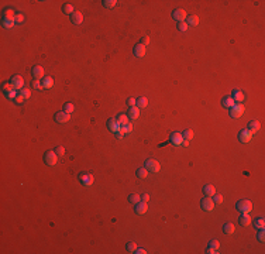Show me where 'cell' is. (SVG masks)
Returning a JSON list of instances; mask_svg holds the SVG:
<instances>
[{"label":"cell","instance_id":"cell-17","mask_svg":"<svg viewBox=\"0 0 265 254\" xmlns=\"http://www.w3.org/2000/svg\"><path fill=\"white\" fill-rule=\"evenodd\" d=\"M127 116H129V119H131V120H136V119H138V116H140V109H138L137 106L130 107Z\"/></svg>","mask_w":265,"mask_h":254},{"label":"cell","instance_id":"cell-31","mask_svg":"<svg viewBox=\"0 0 265 254\" xmlns=\"http://www.w3.org/2000/svg\"><path fill=\"white\" fill-rule=\"evenodd\" d=\"M129 202L137 205L138 202H141V196L140 195H136V193H131V195L129 196Z\"/></svg>","mask_w":265,"mask_h":254},{"label":"cell","instance_id":"cell-30","mask_svg":"<svg viewBox=\"0 0 265 254\" xmlns=\"http://www.w3.org/2000/svg\"><path fill=\"white\" fill-rule=\"evenodd\" d=\"M3 17H6V19H13L14 20L16 17V13L13 9H6V10L3 11Z\"/></svg>","mask_w":265,"mask_h":254},{"label":"cell","instance_id":"cell-24","mask_svg":"<svg viewBox=\"0 0 265 254\" xmlns=\"http://www.w3.org/2000/svg\"><path fill=\"white\" fill-rule=\"evenodd\" d=\"M52 85H54V81H52V78L49 76H45L42 78V82H41V86L44 89H48V88H51Z\"/></svg>","mask_w":265,"mask_h":254},{"label":"cell","instance_id":"cell-9","mask_svg":"<svg viewBox=\"0 0 265 254\" xmlns=\"http://www.w3.org/2000/svg\"><path fill=\"white\" fill-rule=\"evenodd\" d=\"M169 141L173 144V145H182V141H183V137H182V133L179 131H173L172 134L169 136Z\"/></svg>","mask_w":265,"mask_h":254},{"label":"cell","instance_id":"cell-37","mask_svg":"<svg viewBox=\"0 0 265 254\" xmlns=\"http://www.w3.org/2000/svg\"><path fill=\"white\" fill-rule=\"evenodd\" d=\"M137 248V244L134 243V241H130V243H127V246H125V250L129 251V253H134Z\"/></svg>","mask_w":265,"mask_h":254},{"label":"cell","instance_id":"cell-33","mask_svg":"<svg viewBox=\"0 0 265 254\" xmlns=\"http://www.w3.org/2000/svg\"><path fill=\"white\" fill-rule=\"evenodd\" d=\"M117 120H118V123L122 126H124V124H127L129 123V116L127 114H118V117H117Z\"/></svg>","mask_w":265,"mask_h":254},{"label":"cell","instance_id":"cell-45","mask_svg":"<svg viewBox=\"0 0 265 254\" xmlns=\"http://www.w3.org/2000/svg\"><path fill=\"white\" fill-rule=\"evenodd\" d=\"M127 105H129L130 107L137 106V99H134V98H129V99H127Z\"/></svg>","mask_w":265,"mask_h":254},{"label":"cell","instance_id":"cell-3","mask_svg":"<svg viewBox=\"0 0 265 254\" xmlns=\"http://www.w3.org/2000/svg\"><path fill=\"white\" fill-rule=\"evenodd\" d=\"M79 181H81L82 185H85V186H90V185H93V182H95V178H93L92 174L89 172H83L79 175Z\"/></svg>","mask_w":265,"mask_h":254},{"label":"cell","instance_id":"cell-42","mask_svg":"<svg viewBox=\"0 0 265 254\" xmlns=\"http://www.w3.org/2000/svg\"><path fill=\"white\" fill-rule=\"evenodd\" d=\"M54 151L56 153V155H58V157H64V155H65V148L61 147V145H58V147H56Z\"/></svg>","mask_w":265,"mask_h":254},{"label":"cell","instance_id":"cell-53","mask_svg":"<svg viewBox=\"0 0 265 254\" xmlns=\"http://www.w3.org/2000/svg\"><path fill=\"white\" fill-rule=\"evenodd\" d=\"M205 253H207V254H216V253H217V250H214V248H212V247H207Z\"/></svg>","mask_w":265,"mask_h":254},{"label":"cell","instance_id":"cell-55","mask_svg":"<svg viewBox=\"0 0 265 254\" xmlns=\"http://www.w3.org/2000/svg\"><path fill=\"white\" fill-rule=\"evenodd\" d=\"M134 253H136V254H145L147 251L144 250V248H136V251H134Z\"/></svg>","mask_w":265,"mask_h":254},{"label":"cell","instance_id":"cell-21","mask_svg":"<svg viewBox=\"0 0 265 254\" xmlns=\"http://www.w3.org/2000/svg\"><path fill=\"white\" fill-rule=\"evenodd\" d=\"M221 105H223V107H227V109H230V107L234 106V99H233L231 96H224V98H223V100H221Z\"/></svg>","mask_w":265,"mask_h":254},{"label":"cell","instance_id":"cell-23","mask_svg":"<svg viewBox=\"0 0 265 254\" xmlns=\"http://www.w3.org/2000/svg\"><path fill=\"white\" fill-rule=\"evenodd\" d=\"M186 23H188V26L196 27L199 24V17L195 14H192V16H189V17H186Z\"/></svg>","mask_w":265,"mask_h":254},{"label":"cell","instance_id":"cell-5","mask_svg":"<svg viewBox=\"0 0 265 254\" xmlns=\"http://www.w3.org/2000/svg\"><path fill=\"white\" fill-rule=\"evenodd\" d=\"M145 168L148 169V172H159L161 165L157 160H147L145 161Z\"/></svg>","mask_w":265,"mask_h":254},{"label":"cell","instance_id":"cell-13","mask_svg":"<svg viewBox=\"0 0 265 254\" xmlns=\"http://www.w3.org/2000/svg\"><path fill=\"white\" fill-rule=\"evenodd\" d=\"M71 21L74 23L75 26L82 24V23H83V16H82L81 11H74V13L71 14Z\"/></svg>","mask_w":265,"mask_h":254},{"label":"cell","instance_id":"cell-41","mask_svg":"<svg viewBox=\"0 0 265 254\" xmlns=\"http://www.w3.org/2000/svg\"><path fill=\"white\" fill-rule=\"evenodd\" d=\"M212 198H213L214 205H220V203L223 202V196H221V195H216V193H214V195L212 196Z\"/></svg>","mask_w":265,"mask_h":254},{"label":"cell","instance_id":"cell-8","mask_svg":"<svg viewBox=\"0 0 265 254\" xmlns=\"http://www.w3.org/2000/svg\"><path fill=\"white\" fill-rule=\"evenodd\" d=\"M251 138H252V133L248 129H243L238 133V140L241 143H248V141H251Z\"/></svg>","mask_w":265,"mask_h":254},{"label":"cell","instance_id":"cell-25","mask_svg":"<svg viewBox=\"0 0 265 254\" xmlns=\"http://www.w3.org/2000/svg\"><path fill=\"white\" fill-rule=\"evenodd\" d=\"M147 106H148V99L144 98V96H140L137 99V107L138 109H144V107H147Z\"/></svg>","mask_w":265,"mask_h":254},{"label":"cell","instance_id":"cell-15","mask_svg":"<svg viewBox=\"0 0 265 254\" xmlns=\"http://www.w3.org/2000/svg\"><path fill=\"white\" fill-rule=\"evenodd\" d=\"M147 210H148V206H147V202H138L136 205V213L137 215H144V213H147Z\"/></svg>","mask_w":265,"mask_h":254},{"label":"cell","instance_id":"cell-10","mask_svg":"<svg viewBox=\"0 0 265 254\" xmlns=\"http://www.w3.org/2000/svg\"><path fill=\"white\" fill-rule=\"evenodd\" d=\"M107 129L113 133H117L118 130L122 129V124L118 123L117 119H109V120H107Z\"/></svg>","mask_w":265,"mask_h":254},{"label":"cell","instance_id":"cell-32","mask_svg":"<svg viewBox=\"0 0 265 254\" xmlns=\"http://www.w3.org/2000/svg\"><path fill=\"white\" fill-rule=\"evenodd\" d=\"M182 137H183V140H188V141H191L192 138H193V131H192L191 129L185 130V131L182 133Z\"/></svg>","mask_w":265,"mask_h":254},{"label":"cell","instance_id":"cell-44","mask_svg":"<svg viewBox=\"0 0 265 254\" xmlns=\"http://www.w3.org/2000/svg\"><path fill=\"white\" fill-rule=\"evenodd\" d=\"M17 95H19V93H17V89H13L11 92L6 93V96H7L9 99H16V98H17Z\"/></svg>","mask_w":265,"mask_h":254},{"label":"cell","instance_id":"cell-54","mask_svg":"<svg viewBox=\"0 0 265 254\" xmlns=\"http://www.w3.org/2000/svg\"><path fill=\"white\" fill-rule=\"evenodd\" d=\"M148 199H150V195H148V193H144V195L141 196V201H143V202H148Z\"/></svg>","mask_w":265,"mask_h":254},{"label":"cell","instance_id":"cell-20","mask_svg":"<svg viewBox=\"0 0 265 254\" xmlns=\"http://www.w3.org/2000/svg\"><path fill=\"white\" fill-rule=\"evenodd\" d=\"M248 130H250L251 133H257L258 130H260V127H261V124H260V122L258 120H251L250 123H248Z\"/></svg>","mask_w":265,"mask_h":254},{"label":"cell","instance_id":"cell-39","mask_svg":"<svg viewBox=\"0 0 265 254\" xmlns=\"http://www.w3.org/2000/svg\"><path fill=\"white\" fill-rule=\"evenodd\" d=\"M13 89H14V86L11 85V82H10V83H4V85H3V92H4V95H6V93H9V92H11Z\"/></svg>","mask_w":265,"mask_h":254},{"label":"cell","instance_id":"cell-43","mask_svg":"<svg viewBox=\"0 0 265 254\" xmlns=\"http://www.w3.org/2000/svg\"><path fill=\"white\" fill-rule=\"evenodd\" d=\"M209 247H212V248H214V250H219L220 248V243H219L217 240H212L209 243Z\"/></svg>","mask_w":265,"mask_h":254},{"label":"cell","instance_id":"cell-16","mask_svg":"<svg viewBox=\"0 0 265 254\" xmlns=\"http://www.w3.org/2000/svg\"><path fill=\"white\" fill-rule=\"evenodd\" d=\"M134 55H136L137 58H143V57L145 55V47H144L143 44H137L136 47H134Z\"/></svg>","mask_w":265,"mask_h":254},{"label":"cell","instance_id":"cell-36","mask_svg":"<svg viewBox=\"0 0 265 254\" xmlns=\"http://www.w3.org/2000/svg\"><path fill=\"white\" fill-rule=\"evenodd\" d=\"M62 11L65 14H72V13H74V6H72V4H64Z\"/></svg>","mask_w":265,"mask_h":254},{"label":"cell","instance_id":"cell-34","mask_svg":"<svg viewBox=\"0 0 265 254\" xmlns=\"http://www.w3.org/2000/svg\"><path fill=\"white\" fill-rule=\"evenodd\" d=\"M102 3H103V6L106 9H113L114 6L117 4V2H116V0H103Z\"/></svg>","mask_w":265,"mask_h":254},{"label":"cell","instance_id":"cell-40","mask_svg":"<svg viewBox=\"0 0 265 254\" xmlns=\"http://www.w3.org/2000/svg\"><path fill=\"white\" fill-rule=\"evenodd\" d=\"M120 130H122L124 134H125V133H130L132 130V124H131V123H127V124L122 126V129H120Z\"/></svg>","mask_w":265,"mask_h":254},{"label":"cell","instance_id":"cell-2","mask_svg":"<svg viewBox=\"0 0 265 254\" xmlns=\"http://www.w3.org/2000/svg\"><path fill=\"white\" fill-rule=\"evenodd\" d=\"M44 161L47 165L54 167V165H56V162H58V155H56L55 151H47L44 155Z\"/></svg>","mask_w":265,"mask_h":254},{"label":"cell","instance_id":"cell-29","mask_svg":"<svg viewBox=\"0 0 265 254\" xmlns=\"http://www.w3.org/2000/svg\"><path fill=\"white\" fill-rule=\"evenodd\" d=\"M137 177L141 178V179H144V178L148 177V169L145 168V167H141V168L137 169Z\"/></svg>","mask_w":265,"mask_h":254},{"label":"cell","instance_id":"cell-4","mask_svg":"<svg viewBox=\"0 0 265 254\" xmlns=\"http://www.w3.org/2000/svg\"><path fill=\"white\" fill-rule=\"evenodd\" d=\"M244 113V106L243 105H234L233 107H230V117L238 119L241 117Z\"/></svg>","mask_w":265,"mask_h":254},{"label":"cell","instance_id":"cell-1","mask_svg":"<svg viewBox=\"0 0 265 254\" xmlns=\"http://www.w3.org/2000/svg\"><path fill=\"white\" fill-rule=\"evenodd\" d=\"M236 208L238 212H241V213H250L251 210H252V203H251L248 199H241V201L237 202Z\"/></svg>","mask_w":265,"mask_h":254},{"label":"cell","instance_id":"cell-18","mask_svg":"<svg viewBox=\"0 0 265 254\" xmlns=\"http://www.w3.org/2000/svg\"><path fill=\"white\" fill-rule=\"evenodd\" d=\"M203 193H205L206 196H209V198H212V196L216 193V189H214L213 185L207 184V185H205V186H203Z\"/></svg>","mask_w":265,"mask_h":254},{"label":"cell","instance_id":"cell-22","mask_svg":"<svg viewBox=\"0 0 265 254\" xmlns=\"http://www.w3.org/2000/svg\"><path fill=\"white\" fill-rule=\"evenodd\" d=\"M233 99H234V102H243L244 98H245V95H244L241 90H238V89H236L234 92H233Z\"/></svg>","mask_w":265,"mask_h":254},{"label":"cell","instance_id":"cell-46","mask_svg":"<svg viewBox=\"0 0 265 254\" xmlns=\"http://www.w3.org/2000/svg\"><path fill=\"white\" fill-rule=\"evenodd\" d=\"M14 21L16 23H23V21H24V16L20 14V13H17V14H16V17H14Z\"/></svg>","mask_w":265,"mask_h":254},{"label":"cell","instance_id":"cell-12","mask_svg":"<svg viewBox=\"0 0 265 254\" xmlns=\"http://www.w3.org/2000/svg\"><path fill=\"white\" fill-rule=\"evenodd\" d=\"M11 85L14 86V89H21L23 86H24V79H23V76H20V75H14V76L11 78Z\"/></svg>","mask_w":265,"mask_h":254},{"label":"cell","instance_id":"cell-51","mask_svg":"<svg viewBox=\"0 0 265 254\" xmlns=\"http://www.w3.org/2000/svg\"><path fill=\"white\" fill-rule=\"evenodd\" d=\"M33 88L34 89H41V88H42V86H41V83L38 82V79H35V81L33 82Z\"/></svg>","mask_w":265,"mask_h":254},{"label":"cell","instance_id":"cell-47","mask_svg":"<svg viewBox=\"0 0 265 254\" xmlns=\"http://www.w3.org/2000/svg\"><path fill=\"white\" fill-rule=\"evenodd\" d=\"M24 99H26V98H24V96L21 95V93H19V95H17V98H16V103H19V105H21L23 102H24Z\"/></svg>","mask_w":265,"mask_h":254},{"label":"cell","instance_id":"cell-52","mask_svg":"<svg viewBox=\"0 0 265 254\" xmlns=\"http://www.w3.org/2000/svg\"><path fill=\"white\" fill-rule=\"evenodd\" d=\"M114 134H116V138H117V140H122L123 136H124V133H123L122 130H118V131H117V133H114Z\"/></svg>","mask_w":265,"mask_h":254},{"label":"cell","instance_id":"cell-19","mask_svg":"<svg viewBox=\"0 0 265 254\" xmlns=\"http://www.w3.org/2000/svg\"><path fill=\"white\" fill-rule=\"evenodd\" d=\"M251 223V217L248 213H241V216H240V225L243 226V227H247V226Z\"/></svg>","mask_w":265,"mask_h":254},{"label":"cell","instance_id":"cell-7","mask_svg":"<svg viewBox=\"0 0 265 254\" xmlns=\"http://www.w3.org/2000/svg\"><path fill=\"white\" fill-rule=\"evenodd\" d=\"M172 17L176 20L178 23H180V21H185L188 16H186V11H185L183 9H175V10L172 11Z\"/></svg>","mask_w":265,"mask_h":254},{"label":"cell","instance_id":"cell-35","mask_svg":"<svg viewBox=\"0 0 265 254\" xmlns=\"http://www.w3.org/2000/svg\"><path fill=\"white\" fill-rule=\"evenodd\" d=\"M74 110H75L74 103H71V102H68V103L64 105V112H66V113H69V114H71Z\"/></svg>","mask_w":265,"mask_h":254},{"label":"cell","instance_id":"cell-27","mask_svg":"<svg viewBox=\"0 0 265 254\" xmlns=\"http://www.w3.org/2000/svg\"><path fill=\"white\" fill-rule=\"evenodd\" d=\"M254 227L257 229V230H261V229L265 227V219L264 217H258V219H255L254 220Z\"/></svg>","mask_w":265,"mask_h":254},{"label":"cell","instance_id":"cell-11","mask_svg":"<svg viewBox=\"0 0 265 254\" xmlns=\"http://www.w3.org/2000/svg\"><path fill=\"white\" fill-rule=\"evenodd\" d=\"M31 74H33L34 79H42V78H44V68H42V66H40V65L33 66Z\"/></svg>","mask_w":265,"mask_h":254},{"label":"cell","instance_id":"cell-26","mask_svg":"<svg viewBox=\"0 0 265 254\" xmlns=\"http://www.w3.org/2000/svg\"><path fill=\"white\" fill-rule=\"evenodd\" d=\"M234 225L233 223H230V222H227V223H224V226H223V232L226 233V234H233L234 233Z\"/></svg>","mask_w":265,"mask_h":254},{"label":"cell","instance_id":"cell-28","mask_svg":"<svg viewBox=\"0 0 265 254\" xmlns=\"http://www.w3.org/2000/svg\"><path fill=\"white\" fill-rule=\"evenodd\" d=\"M2 24H3V27H6V28H11V27H14L16 21L13 19H6V17H3V19H2Z\"/></svg>","mask_w":265,"mask_h":254},{"label":"cell","instance_id":"cell-48","mask_svg":"<svg viewBox=\"0 0 265 254\" xmlns=\"http://www.w3.org/2000/svg\"><path fill=\"white\" fill-rule=\"evenodd\" d=\"M264 239H265V232H264V229H261V230H258V240L264 241Z\"/></svg>","mask_w":265,"mask_h":254},{"label":"cell","instance_id":"cell-49","mask_svg":"<svg viewBox=\"0 0 265 254\" xmlns=\"http://www.w3.org/2000/svg\"><path fill=\"white\" fill-rule=\"evenodd\" d=\"M20 93H21V95L24 96L26 99H27V98H30V96H31V92H30L28 89H21V92H20Z\"/></svg>","mask_w":265,"mask_h":254},{"label":"cell","instance_id":"cell-14","mask_svg":"<svg viewBox=\"0 0 265 254\" xmlns=\"http://www.w3.org/2000/svg\"><path fill=\"white\" fill-rule=\"evenodd\" d=\"M71 119V116H69V113H66V112H58V113L55 114V120L58 123H66L68 120Z\"/></svg>","mask_w":265,"mask_h":254},{"label":"cell","instance_id":"cell-38","mask_svg":"<svg viewBox=\"0 0 265 254\" xmlns=\"http://www.w3.org/2000/svg\"><path fill=\"white\" fill-rule=\"evenodd\" d=\"M188 23L186 21H180V23H178V30H179V31H182V33H185V31H186V30H188Z\"/></svg>","mask_w":265,"mask_h":254},{"label":"cell","instance_id":"cell-50","mask_svg":"<svg viewBox=\"0 0 265 254\" xmlns=\"http://www.w3.org/2000/svg\"><path fill=\"white\" fill-rule=\"evenodd\" d=\"M140 44H143L144 47H147V45L150 44V38H148V37H143V38H141V42H140Z\"/></svg>","mask_w":265,"mask_h":254},{"label":"cell","instance_id":"cell-6","mask_svg":"<svg viewBox=\"0 0 265 254\" xmlns=\"http://www.w3.org/2000/svg\"><path fill=\"white\" fill-rule=\"evenodd\" d=\"M200 206H202L203 210H206V212H210V210L214 209V202L213 199L209 198V196H205V198L200 201Z\"/></svg>","mask_w":265,"mask_h":254}]
</instances>
